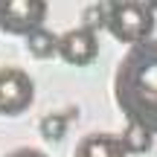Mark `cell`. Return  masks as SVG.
I'll list each match as a JSON object with an SVG mask.
<instances>
[{
  "label": "cell",
  "mask_w": 157,
  "mask_h": 157,
  "mask_svg": "<svg viewBox=\"0 0 157 157\" xmlns=\"http://www.w3.org/2000/svg\"><path fill=\"white\" fill-rule=\"evenodd\" d=\"M26 50L35 58H52V56H58V35L50 32L47 26H41L26 35Z\"/></svg>",
  "instance_id": "52a82bcc"
},
{
  "label": "cell",
  "mask_w": 157,
  "mask_h": 157,
  "mask_svg": "<svg viewBox=\"0 0 157 157\" xmlns=\"http://www.w3.org/2000/svg\"><path fill=\"white\" fill-rule=\"evenodd\" d=\"M113 99L128 122L157 134V38L128 47L113 73Z\"/></svg>",
  "instance_id": "6da1fadb"
},
{
  "label": "cell",
  "mask_w": 157,
  "mask_h": 157,
  "mask_svg": "<svg viewBox=\"0 0 157 157\" xmlns=\"http://www.w3.org/2000/svg\"><path fill=\"white\" fill-rule=\"evenodd\" d=\"M0 3H3V0H0Z\"/></svg>",
  "instance_id": "4fadbf2b"
},
{
  "label": "cell",
  "mask_w": 157,
  "mask_h": 157,
  "mask_svg": "<svg viewBox=\"0 0 157 157\" xmlns=\"http://www.w3.org/2000/svg\"><path fill=\"white\" fill-rule=\"evenodd\" d=\"M47 21V0H3L0 3V29L9 35H23L41 29Z\"/></svg>",
  "instance_id": "277c9868"
},
{
  "label": "cell",
  "mask_w": 157,
  "mask_h": 157,
  "mask_svg": "<svg viewBox=\"0 0 157 157\" xmlns=\"http://www.w3.org/2000/svg\"><path fill=\"white\" fill-rule=\"evenodd\" d=\"M119 137H122V146H125L128 154H146L154 143V134L148 128H143V125H137V122H128Z\"/></svg>",
  "instance_id": "ba28073f"
},
{
  "label": "cell",
  "mask_w": 157,
  "mask_h": 157,
  "mask_svg": "<svg viewBox=\"0 0 157 157\" xmlns=\"http://www.w3.org/2000/svg\"><path fill=\"white\" fill-rule=\"evenodd\" d=\"M35 102V82L21 67L0 70V117H21Z\"/></svg>",
  "instance_id": "3957f363"
},
{
  "label": "cell",
  "mask_w": 157,
  "mask_h": 157,
  "mask_svg": "<svg viewBox=\"0 0 157 157\" xmlns=\"http://www.w3.org/2000/svg\"><path fill=\"white\" fill-rule=\"evenodd\" d=\"M105 29L125 47L143 44L154 35V12L146 0H111Z\"/></svg>",
  "instance_id": "7a4b0ae2"
},
{
  "label": "cell",
  "mask_w": 157,
  "mask_h": 157,
  "mask_svg": "<svg viewBox=\"0 0 157 157\" xmlns=\"http://www.w3.org/2000/svg\"><path fill=\"white\" fill-rule=\"evenodd\" d=\"M73 157H128L119 134H87L78 140Z\"/></svg>",
  "instance_id": "8992f818"
},
{
  "label": "cell",
  "mask_w": 157,
  "mask_h": 157,
  "mask_svg": "<svg viewBox=\"0 0 157 157\" xmlns=\"http://www.w3.org/2000/svg\"><path fill=\"white\" fill-rule=\"evenodd\" d=\"M6 157H47V154L38 151V148H15V151L6 154Z\"/></svg>",
  "instance_id": "8fae6325"
},
{
  "label": "cell",
  "mask_w": 157,
  "mask_h": 157,
  "mask_svg": "<svg viewBox=\"0 0 157 157\" xmlns=\"http://www.w3.org/2000/svg\"><path fill=\"white\" fill-rule=\"evenodd\" d=\"M38 131H41V137L50 140V143L64 140V134H67V117H64V113H47V117L41 119Z\"/></svg>",
  "instance_id": "9c48e42d"
},
{
  "label": "cell",
  "mask_w": 157,
  "mask_h": 157,
  "mask_svg": "<svg viewBox=\"0 0 157 157\" xmlns=\"http://www.w3.org/2000/svg\"><path fill=\"white\" fill-rule=\"evenodd\" d=\"M58 56L73 67H87L99 58V38L87 26L67 29L64 35H58Z\"/></svg>",
  "instance_id": "5b68a950"
},
{
  "label": "cell",
  "mask_w": 157,
  "mask_h": 157,
  "mask_svg": "<svg viewBox=\"0 0 157 157\" xmlns=\"http://www.w3.org/2000/svg\"><path fill=\"white\" fill-rule=\"evenodd\" d=\"M82 26L93 29V32H99V29H105V26H108V6H102V3L90 6V9L84 12V21H82Z\"/></svg>",
  "instance_id": "30bf717a"
},
{
  "label": "cell",
  "mask_w": 157,
  "mask_h": 157,
  "mask_svg": "<svg viewBox=\"0 0 157 157\" xmlns=\"http://www.w3.org/2000/svg\"><path fill=\"white\" fill-rule=\"evenodd\" d=\"M146 3H148V9H151L154 15H157V0H146Z\"/></svg>",
  "instance_id": "7c38bea8"
}]
</instances>
